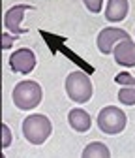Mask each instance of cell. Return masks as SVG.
Wrapping results in <instances>:
<instances>
[{
	"instance_id": "cell-12",
	"label": "cell",
	"mask_w": 135,
	"mask_h": 158,
	"mask_svg": "<svg viewBox=\"0 0 135 158\" xmlns=\"http://www.w3.org/2000/svg\"><path fill=\"white\" fill-rule=\"evenodd\" d=\"M118 102L122 106H135V87H124L118 90Z\"/></svg>"
},
{
	"instance_id": "cell-5",
	"label": "cell",
	"mask_w": 135,
	"mask_h": 158,
	"mask_svg": "<svg viewBox=\"0 0 135 158\" xmlns=\"http://www.w3.org/2000/svg\"><path fill=\"white\" fill-rule=\"evenodd\" d=\"M129 38V34L122 28H114V27H105L103 30H100L98 38H96V44H98V49L101 55H111L114 51L118 42Z\"/></svg>"
},
{
	"instance_id": "cell-14",
	"label": "cell",
	"mask_w": 135,
	"mask_h": 158,
	"mask_svg": "<svg viewBox=\"0 0 135 158\" xmlns=\"http://www.w3.org/2000/svg\"><path fill=\"white\" fill-rule=\"evenodd\" d=\"M83 2L90 13H100L103 8V0H83Z\"/></svg>"
},
{
	"instance_id": "cell-3",
	"label": "cell",
	"mask_w": 135,
	"mask_h": 158,
	"mask_svg": "<svg viewBox=\"0 0 135 158\" xmlns=\"http://www.w3.org/2000/svg\"><path fill=\"white\" fill-rule=\"evenodd\" d=\"M94 87L85 72H71L66 77V94L75 104H86L92 98Z\"/></svg>"
},
{
	"instance_id": "cell-9",
	"label": "cell",
	"mask_w": 135,
	"mask_h": 158,
	"mask_svg": "<svg viewBox=\"0 0 135 158\" xmlns=\"http://www.w3.org/2000/svg\"><path fill=\"white\" fill-rule=\"evenodd\" d=\"M129 4L128 0H109L105 8V19L111 23H120L128 17Z\"/></svg>"
},
{
	"instance_id": "cell-10",
	"label": "cell",
	"mask_w": 135,
	"mask_h": 158,
	"mask_svg": "<svg viewBox=\"0 0 135 158\" xmlns=\"http://www.w3.org/2000/svg\"><path fill=\"white\" fill-rule=\"evenodd\" d=\"M68 123L75 132H88L90 126H92V118L85 109L75 107L68 113Z\"/></svg>"
},
{
	"instance_id": "cell-15",
	"label": "cell",
	"mask_w": 135,
	"mask_h": 158,
	"mask_svg": "<svg viewBox=\"0 0 135 158\" xmlns=\"http://www.w3.org/2000/svg\"><path fill=\"white\" fill-rule=\"evenodd\" d=\"M11 145V130L8 124H2V149H8Z\"/></svg>"
},
{
	"instance_id": "cell-6",
	"label": "cell",
	"mask_w": 135,
	"mask_h": 158,
	"mask_svg": "<svg viewBox=\"0 0 135 158\" xmlns=\"http://www.w3.org/2000/svg\"><path fill=\"white\" fill-rule=\"evenodd\" d=\"M30 10H36V8L30 6V4H17V6L10 8L6 11V15H4V27H6V30H10L11 34H17V36L28 32V28L21 27V21L25 19V13L30 11Z\"/></svg>"
},
{
	"instance_id": "cell-7",
	"label": "cell",
	"mask_w": 135,
	"mask_h": 158,
	"mask_svg": "<svg viewBox=\"0 0 135 158\" xmlns=\"http://www.w3.org/2000/svg\"><path fill=\"white\" fill-rule=\"evenodd\" d=\"M10 66L17 73H23V75L30 73L36 68V55H34V51L25 49V47L23 49H17L10 56Z\"/></svg>"
},
{
	"instance_id": "cell-2",
	"label": "cell",
	"mask_w": 135,
	"mask_h": 158,
	"mask_svg": "<svg viewBox=\"0 0 135 158\" xmlns=\"http://www.w3.org/2000/svg\"><path fill=\"white\" fill-rule=\"evenodd\" d=\"M11 98H13L15 107L28 111V109H34L40 106L42 98H43V90H42L40 83H36V81H21L13 87Z\"/></svg>"
},
{
	"instance_id": "cell-8",
	"label": "cell",
	"mask_w": 135,
	"mask_h": 158,
	"mask_svg": "<svg viewBox=\"0 0 135 158\" xmlns=\"http://www.w3.org/2000/svg\"><path fill=\"white\" fill-rule=\"evenodd\" d=\"M113 55H114V62L117 64L126 66V68L135 66V44H133V40L126 38L122 42H118Z\"/></svg>"
},
{
	"instance_id": "cell-13",
	"label": "cell",
	"mask_w": 135,
	"mask_h": 158,
	"mask_svg": "<svg viewBox=\"0 0 135 158\" xmlns=\"http://www.w3.org/2000/svg\"><path fill=\"white\" fill-rule=\"evenodd\" d=\"M114 81L118 85H122V87H135V77L129 75L128 72H120L117 77H114Z\"/></svg>"
},
{
	"instance_id": "cell-4",
	"label": "cell",
	"mask_w": 135,
	"mask_h": 158,
	"mask_svg": "<svg viewBox=\"0 0 135 158\" xmlns=\"http://www.w3.org/2000/svg\"><path fill=\"white\" fill-rule=\"evenodd\" d=\"M128 123L126 113L117 106H107L98 115V128L105 135H118Z\"/></svg>"
},
{
	"instance_id": "cell-11",
	"label": "cell",
	"mask_w": 135,
	"mask_h": 158,
	"mask_svg": "<svg viewBox=\"0 0 135 158\" xmlns=\"http://www.w3.org/2000/svg\"><path fill=\"white\" fill-rule=\"evenodd\" d=\"M81 158H111V151L101 141H92L85 147Z\"/></svg>"
},
{
	"instance_id": "cell-1",
	"label": "cell",
	"mask_w": 135,
	"mask_h": 158,
	"mask_svg": "<svg viewBox=\"0 0 135 158\" xmlns=\"http://www.w3.org/2000/svg\"><path fill=\"white\" fill-rule=\"evenodd\" d=\"M53 132V124L51 121L42 115V113H34L28 115L23 121V135L25 139L32 145H42L49 139V135Z\"/></svg>"
},
{
	"instance_id": "cell-16",
	"label": "cell",
	"mask_w": 135,
	"mask_h": 158,
	"mask_svg": "<svg viewBox=\"0 0 135 158\" xmlns=\"http://www.w3.org/2000/svg\"><path fill=\"white\" fill-rule=\"evenodd\" d=\"M17 40V34H11L10 30L2 34V49H10L13 45V42Z\"/></svg>"
}]
</instances>
